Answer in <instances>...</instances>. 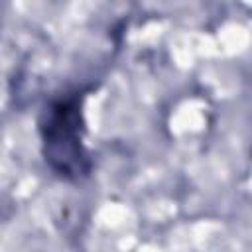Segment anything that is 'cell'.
Listing matches in <instances>:
<instances>
[{"label": "cell", "mask_w": 252, "mask_h": 252, "mask_svg": "<svg viewBox=\"0 0 252 252\" xmlns=\"http://www.w3.org/2000/svg\"><path fill=\"white\" fill-rule=\"evenodd\" d=\"M41 154L49 169L61 179L77 181L89 175L91 158L85 148L83 94L53 98L39 114Z\"/></svg>", "instance_id": "cell-1"}]
</instances>
